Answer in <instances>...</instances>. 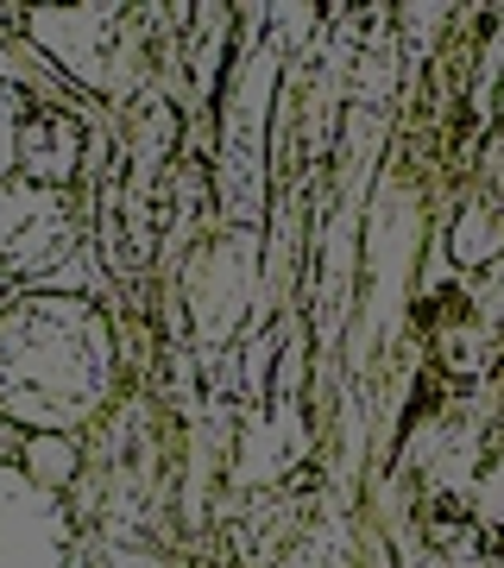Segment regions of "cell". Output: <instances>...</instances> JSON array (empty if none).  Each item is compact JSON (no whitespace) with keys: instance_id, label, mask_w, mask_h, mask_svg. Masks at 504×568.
I'll list each match as a JSON object with an SVG mask.
<instances>
[{"instance_id":"obj_8","label":"cell","mask_w":504,"mask_h":568,"mask_svg":"<svg viewBox=\"0 0 504 568\" xmlns=\"http://www.w3.org/2000/svg\"><path fill=\"white\" fill-rule=\"evenodd\" d=\"M13 297H20V291H13V278H0V310L13 304Z\"/></svg>"},{"instance_id":"obj_3","label":"cell","mask_w":504,"mask_h":568,"mask_svg":"<svg viewBox=\"0 0 504 568\" xmlns=\"http://www.w3.org/2000/svg\"><path fill=\"white\" fill-rule=\"evenodd\" d=\"M25 26L89 89H101V95H121L126 89V58H133V20H126V7H39Z\"/></svg>"},{"instance_id":"obj_7","label":"cell","mask_w":504,"mask_h":568,"mask_svg":"<svg viewBox=\"0 0 504 568\" xmlns=\"http://www.w3.org/2000/svg\"><path fill=\"white\" fill-rule=\"evenodd\" d=\"M20 121H25V95L0 89V183L20 178Z\"/></svg>"},{"instance_id":"obj_4","label":"cell","mask_w":504,"mask_h":568,"mask_svg":"<svg viewBox=\"0 0 504 568\" xmlns=\"http://www.w3.org/2000/svg\"><path fill=\"white\" fill-rule=\"evenodd\" d=\"M82 241V222L63 190L44 183H0V278H39L63 265Z\"/></svg>"},{"instance_id":"obj_6","label":"cell","mask_w":504,"mask_h":568,"mask_svg":"<svg viewBox=\"0 0 504 568\" xmlns=\"http://www.w3.org/2000/svg\"><path fill=\"white\" fill-rule=\"evenodd\" d=\"M13 462L20 467H32V474H39L44 487H70V474H76V443H70V436H32V429H25L20 436V455H13Z\"/></svg>"},{"instance_id":"obj_2","label":"cell","mask_w":504,"mask_h":568,"mask_svg":"<svg viewBox=\"0 0 504 568\" xmlns=\"http://www.w3.org/2000/svg\"><path fill=\"white\" fill-rule=\"evenodd\" d=\"M76 518L32 467L0 462V568H70Z\"/></svg>"},{"instance_id":"obj_5","label":"cell","mask_w":504,"mask_h":568,"mask_svg":"<svg viewBox=\"0 0 504 568\" xmlns=\"http://www.w3.org/2000/svg\"><path fill=\"white\" fill-rule=\"evenodd\" d=\"M89 159V126L82 114L58 102H25V121H20V178L25 183H44V190H70Z\"/></svg>"},{"instance_id":"obj_1","label":"cell","mask_w":504,"mask_h":568,"mask_svg":"<svg viewBox=\"0 0 504 568\" xmlns=\"http://www.w3.org/2000/svg\"><path fill=\"white\" fill-rule=\"evenodd\" d=\"M114 386V323L76 291H20L0 310V417L32 436H76Z\"/></svg>"}]
</instances>
